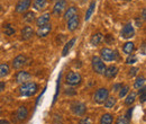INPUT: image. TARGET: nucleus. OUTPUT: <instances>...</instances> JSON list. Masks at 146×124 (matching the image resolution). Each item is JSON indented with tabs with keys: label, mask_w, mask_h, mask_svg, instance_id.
Wrapping results in <instances>:
<instances>
[{
	"label": "nucleus",
	"mask_w": 146,
	"mask_h": 124,
	"mask_svg": "<svg viewBox=\"0 0 146 124\" xmlns=\"http://www.w3.org/2000/svg\"><path fill=\"white\" fill-rule=\"evenodd\" d=\"M39 89L38 84L35 81H27L20 85L19 87V95L24 97H32L36 94Z\"/></svg>",
	"instance_id": "obj_1"
},
{
	"label": "nucleus",
	"mask_w": 146,
	"mask_h": 124,
	"mask_svg": "<svg viewBox=\"0 0 146 124\" xmlns=\"http://www.w3.org/2000/svg\"><path fill=\"white\" fill-rule=\"evenodd\" d=\"M91 66H92L93 71H94L97 74H104V72L106 70L105 61H102L100 56H93V58H92Z\"/></svg>",
	"instance_id": "obj_2"
},
{
	"label": "nucleus",
	"mask_w": 146,
	"mask_h": 124,
	"mask_svg": "<svg viewBox=\"0 0 146 124\" xmlns=\"http://www.w3.org/2000/svg\"><path fill=\"white\" fill-rule=\"evenodd\" d=\"M81 81H82V77L79 72L71 71V72L66 73V76H65V82L69 86H78L81 84Z\"/></svg>",
	"instance_id": "obj_3"
},
{
	"label": "nucleus",
	"mask_w": 146,
	"mask_h": 124,
	"mask_svg": "<svg viewBox=\"0 0 146 124\" xmlns=\"http://www.w3.org/2000/svg\"><path fill=\"white\" fill-rule=\"evenodd\" d=\"M108 96H109V90L107 88H105V87H102V88H99L94 92L93 101L96 103H98V104H104L105 101L108 98Z\"/></svg>",
	"instance_id": "obj_4"
},
{
	"label": "nucleus",
	"mask_w": 146,
	"mask_h": 124,
	"mask_svg": "<svg viewBox=\"0 0 146 124\" xmlns=\"http://www.w3.org/2000/svg\"><path fill=\"white\" fill-rule=\"evenodd\" d=\"M71 111L73 112L74 115L82 116L87 112V105L84 103H82V102H74V103L71 104Z\"/></svg>",
	"instance_id": "obj_5"
},
{
	"label": "nucleus",
	"mask_w": 146,
	"mask_h": 124,
	"mask_svg": "<svg viewBox=\"0 0 146 124\" xmlns=\"http://www.w3.org/2000/svg\"><path fill=\"white\" fill-rule=\"evenodd\" d=\"M100 56H101V60H102V61L110 62V61H113V60H115V58H116V52L112 51L109 48H104V49H101V51H100Z\"/></svg>",
	"instance_id": "obj_6"
},
{
	"label": "nucleus",
	"mask_w": 146,
	"mask_h": 124,
	"mask_svg": "<svg viewBox=\"0 0 146 124\" xmlns=\"http://www.w3.org/2000/svg\"><path fill=\"white\" fill-rule=\"evenodd\" d=\"M26 61H27V58L24 54H19V55H17L13 60V68L16 69V70H18V69L23 68L26 64Z\"/></svg>",
	"instance_id": "obj_7"
},
{
	"label": "nucleus",
	"mask_w": 146,
	"mask_h": 124,
	"mask_svg": "<svg viewBox=\"0 0 146 124\" xmlns=\"http://www.w3.org/2000/svg\"><path fill=\"white\" fill-rule=\"evenodd\" d=\"M32 78V76H31V73L29 72H27V71H18L17 73H16V76H15V80H16V82H18V84H24V82H27L29 79Z\"/></svg>",
	"instance_id": "obj_8"
},
{
	"label": "nucleus",
	"mask_w": 146,
	"mask_h": 124,
	"mask_svg": "<svg viewBox=\"0 0 146 124\" xmlns=\"http://www.w3.org/2000/svg\"><path fill=\"white\" fill-rule=\"evenodd\" d=\"M66 8V0H57L53 8V14L56 16H60Z\"/></svg>",
	"instance_id": "obj_9"
},
{
	"label": "nucleus",
	"mask_w": 146,
	"mask_h": 124,
	"mask_svg": "<svg viewBox=\"0 0 146 124\" xmlns=\"http://www.w3.org/2000/svg\"><path fill=\"white\" fill-rule=\"evenodd\" d=\"M28 116V108L26 106H19L16 111V119L19 122H24Z\"/></svg>",
	"instance_id": "obj_10"
},
{
	"label": "nucleus",
	"mask_w": 146,
	"mask_h": 124,
	"mask_svg": "<svg viewBox=\"0 0 146 124\" xmlns=\"http://www.w3.org/2000/svg\"><path fill=\"white\" fill-rule=\"evenodd\" d=\"M31 3H32L31 0H19L16 5V13L21 14V13L26 11L31 7Z\"/></svg>",
	"instance_id": "obj_11"
},
{
	"label": "nucleus",
	"mask_w": 146,
	"mask_h": 124,
	"mask_svg": "<svg viewBox=\"0 0 146 124\" xmlns=\"http://www.w3.org/2000/svg\"><path fill=\"white\" fill-rule=\"evenodd\" d=\"M134 35H135V29H134L131 24H127V25H125L123 27V29H121V37H124V38H131Z\"/></svg>",
	"instance_id": "obj_12"
},
{
	"label": "nucleus",
	"mask_w": 146,
	"mask_h": 124,
	"mask_svg": "<svg viewBox=\"0 0 146 124\" xmlns=\"http://www.w3.org/2000/svg\"><path fill=\"white\" fill-rule=\"evenodd\" d=\"M66 21H68L66 26H68L69 32H74V31L79 27V24H80V19H79V16H78V15H75L74 17L70 18V19L66 20Z\"/></svg>",
	"instance_id": "obj_13"
},
{
	"label": "nucleus",
	"mask_w": 146,
	"mask_h": 124,
	"mask_svg": "<svg viewBox=\"0 0 146 124\" xmlns=\"http://www.w3.org/2000/svg\"><path fill=\"white\" fill-rule=\"evenodd\" d=\"M118 73V68L116 66H109V67H106V70L104 72V76L107 78V79H113Z\"/></svg>",
	"instance_id": "obj_14"
},
{
	"label": "nucleus",
	"mask_w": 146,
	"mask_h": 124,
	"mask_svg": "<svg viewBox=\"0 0 146 124\" xmlns=\"http://www.w3.org/2000/svg\"><path fill=\"white\" fill-rule=\"evenodd\" d=\"M21 40L24 41H28L31 40L33 35H34V29L31 27V26H25L23 29H21Z\"/></svg>",
	"instance_id": "obj_15"
},
{
	"label": "nucleus",
	"mask_w": 146,
	"mask_h": 124,
	"mask_svg": "<svg viewBox=\"0 0 146 124\" xmlns=\"http://www.w3.org/2000/svg\"><path fill=\"white\" fill-rule=\"evenodd\" d=\"M51 31H52V25L48 23V24H46V25H44V26L38 27L37 35L39 36V37H46V36L51 33Z\"/></svg>",
	"instance_id": "obj_16"
},
{
	"label": "nucleus",
	"mask_w": 146,
	"mask_h": 124,
	"mask_svg": "<svg viewBox=\"0 0 146 124\" xmlns=\"http://www.w3.org/2000/svg\"><path fill=\"white\" fill-rule=\"evenodd\" d=\"M50 19H51V14H50V13L43 14V15H40V16L36 19V25L38 27L44 26V25H46V24L50 23Z\"/></svg>",
	"instance_id": "obj_17"
},
{
	"label": "nucleus",
	"mask_w": 146,
	"mask_h": 124,
	"mask_svg": "<svg viewBox=\"0 0 146 124\" xmlns=\"http://www.w3.org/2000/svg\"><path fill=\"white\" fill-rule=\"evenodd\" d=\"M102 41H104V35H102L101 33H94V34L91 36V38H90V43H91L93 46L99 45Z\"/></svg>",
	"instance_id": "obj_18"
},
{
	"label": "nucleus",
	"mask_w": 146,
	"mask_h": 124,
	"mask_svg": "<svg viewBox=\"0 0 146 124\" xmlns=\"http://www.w3.org/2000/svg\"><path fill=\"white\" fill-rule=\"evenodd\" d=\"M75 15H78V10H76V8H75V7H70V8H68V9L65 10L63 18H64L65 20H69L70 18L74 17Z\"/></svg>",
	"instance_id": "obj_19"
},
{
	"label": "nucleus",
	"mask_w": 146,
	"mask_h": 124,
	"mask_svg": "<svg viewBox=\"0 0 146 124\" xmlns=\"http://www.w3.org/2000/svg\"><path fill=\"white\" fill-rule=\"evenodd\" d=\"M134 49H135L134 43H133V42H127V43H125L124 46H123V52L125 54H127V55H130V54L133 53Z\"/></svg>",
	"instance_id": "obj_20"
},
{
	"label": "nucleus",
	"mask_w": 146,
	"mask_h": 124,
	"mask_svg": "<svg viewBox=\"0 0 146 124\" xmlns=\"http://www.w3.org/2000/svg\"><path fill=\"white\" fill-rule=\"evenodd\" d=\"M75 41H76V38L75 37H73L72 40H70L66 44H65V46H64V49H63V51H62V55L63 56H65V55H68L69 53V51L72 49V46L74 45V43H75Z\"/></svg>",
	"instance_id": "obj_21"
},
{
	"label": "nucleus",
	"mask_w": 146,
	"mask_h": 124,
	"mask_svg": "<svg viewBox=\"0 0 146 124\" xmlns=\"http://www.w3.org/2000/svg\"><path fill=\"white\" fill-rule=\"evenodd\" d=\"M112 122H113V116L110 113L104 114L100 119V124H112Z\"/></svg>",
	"instance_id": "obj_22"
},
{
	"label": "nucleus",
	"mask_w": 146,
	"mask_h": 124,
	"mask_svg": "<svg viewBox=\"0 0 146 124\" xmlns=\"http://www.w3.org/2000/svg\"><path fill=\"white\" fill-rule=\"evenodd\" d=\"M46 5H47V0H35L33 7L35 8V10H42L46 7Z\"/></svg>",
	"instance_id": "obj_23"
},
{
	"label": "nucleus",
	"mask_w": 146,
	"mask_h": 124,
	"mask_svg": "<svg viewBox=\"0 0 146 124\" xmlns=\"http://www.w3.org/2000/svg\"><path fill=\"white\" fill-rule=\"evenodd\" d=\"M9 72H10V67H9V64H7V63L0 64V78H3V77H6V76H8Z\"/></svg>",
	"instance_id": "obj_24"
},
{
	"label": "nucleus",
	"mask_w": 146,
	"mask_h": 124,
	"mask_svg": "<svg viewBox=\"0 0 146 124\" xmlns=\"http://www.w3.org/2000/svg\"><path fill=\"white\" fill-rule=\"evenodd\" d=\"M126 96H127V97H126V99H125V104H126V105H131V104H134V102L136 101L137 94H136V91H131V92H129Z\"/></svg>",
	"instance_id": "obj_25"
},
{
	"label": "nucleus",
	"mask_w": 146,
	"mask_h": 124,
	"mask_svg": "<svg viewBox=\"0 0 146 124\" xmlns=\"http://www.w3.org/2000/svg\"><path fill=\"white\" fill-rule=\"evenodd\" d=\"M116 103H117V99H116V97H113V96H108V98L105 101V107L106 108H112V107L116 105Z\"/></svg>",
	"instance_id": "obj_26"
},
{
	"label": "nucleus",
	"mask_w": 146,
	"mask_h": 124,
	"mask_svg": "<svg viewBox=\"0 0 146 124\" xmlns=\"http://www.w3.org/2000/svg\"><path fill=\"white\" fill-rule=\"evenodd\" d=\"M34 19H35V13L34 11H27L23 16V20L26 21V23H33Z\"/></svg>",
	"instance_id": "obj_27"
},
{
	"label": "nucleus",
	"mask_w": 146,
	"mask_h": 124,
	"mask_svg": "<svg viewBox=\"0 0 146 124\" xmlns=\"http://www.w3.org/2000/svg\"><path fill=\"white\" fill-rule=\"evenodd\" d=\"M15 28L13 27V25H10V24H7L5 27H3V33H5V35L7 36H11L15 34Z\"/></svg>",
	"instance_id": "obj_28"
},
{
	"label": "nucleus",
	"mask_w": 146,
	"mask_h": 124,
	"mask_svg": "<svg viewBox=\"0 0 146 124\" xmlns=\"http://www.w3.org/2000/svg\"><path fill=\"white\" fill-rule=\"evenodd\" d=\"M94 8H96V1H92L91 3H90V6H89V8H88V10H87V13H86V17H84L86 20H89L90 19L91 15L93 14V11H94Z\"/></svg>",
	"instance_id": "obj_29"
},
{
	"label": "nucleus",
	"mask_w": 146,
	"mask_h": 124,
	"mask_svg": "<svg viewBox=\"0 0 146 124\" xmlns=\"http://www.w3.org/2000/svg\"><path fill=\"white\" fill-rule=\"evenodd\" d=\"M144 85H145V78H144V77H138V78L135 80L134 87L136 89H141L142 87H144Z\"/></svg>",
	"instance_id": "obj_30"
},
{
	"label": "nucleus",
	"mask_w": 146,
	"mask_h": 124,
	"mask_svg": "<svg viewBox=\"0 0 146 124\" xmlns=\"http://www.w3.org/2000/svg\"><path fill=\"white\" fill-rule=\"evenodd\" d=\"M128 92H129V86H127V85L121 86V88L119 89V98L126 97V95H127Z\"/></svg>",
	"instance_id": "obj_31"
},
{
	"label": "nucleus",
	"mask_w": 146,
	"mask_h": 124,
	"mask_svg": "<svg viewBox=\"0 0 146 124\" xmlns=\"http://www.w3.org/2000/svg\"><path fill=\"white\" fill-rule=\"evenodd\" d=\"M129 121H130V120H128L125 115H120V116L117 117L115 124H129Z\"/></svg>",
	"instance_id": "obj_32"
},
{
	"label": "nucleus",
	"mask_w": 146,
	"mask_h": 124,
	"mask_svg": "<svg viewBox=\"0 0 146 124\" xmlns=\"http://www.w3.org/2000/svg\"><path fill=\"white\" fill-rule=\"evenodd\" d=\"M139 101L141 103H145L146 101V88L145 87H142L139 89Z\"/></svg>",
	"instance_id": "obj_33"
},
{
	"label": "nucleus",
	"mask_w": 146,
	"mask_h": 124,
	"mask_svg": "<svg viewBox=\"0 0 146 124\" xmlns=\"http://www.w3.org/2000/svg\"><path fill=\"white\" fill-rule=\"evenodd\" d=\"M135 62H137V56L136 55H128V58L126 59V63L127 64H134Z\"/></svg>",
	"instance_id": "obj_34"
},
{
	"label": "nucleus",
	"mask_w": 146,
	"mask_h": 124,
	"mask_svg": "<svg viewBox=\"0 0 146 124\" xmlns=\"http://www.w3.org/2000/svg\"><path fill=\"white\" fill-rule=\"evenodd\" d=\"M79 124H93V121H92L91 117H83L79 121Z\"/></svg>",
	"instance_id": "obj_35"
},
{
	"label": "nucleus",
	"mask_w": 146,
	"mask_h": 124,
	"mask_svg": "<svg viewBox=\"0 0 146 124\" xmlns=\"http://www.w3.org/2000/svg\"><path fill=\"white\" fill-rule=\"evenodd\" d=\"M128 73H129V76H130V77H135V76L138 73V68L133 67V68L129 70V72H128Z\"/></svg>",
	"instance_id": "obj_36"
},
{
	"label": "nucleus",
	"mask_w": 146,
	"mask_h": 124,
	"mask_svg": "<svg viewBox=\"0 0 146 124\" xmlns=\"http://www.w3.org/2000/svg\"><path fill=\"white\" fill-rule=\"evenodd\" d=\"M121 86H123V84H115V85L112 86V91H113V92L119 91V89L121 88Z\"/></svg>",
	"instance_id": "obj_37"
},
{
	"label": "nucleus",
	"mask_w": 146,
	"mask_h": 124,
	"mask_svg": "<svg viewBox=\"0 0 146 124\" xmlns=\"http://www.w3.org/2000/svg\"><path fill=\"white\" fill-rule=\"evenodd\" d=\"M105 41H106L108 44H110V43H113V41H115V40H113V37L110 35V34H108V35L105 37Z\"/></svg>",
	"instance_id": "obj_38"
},
{
	"label": "nucleus",
	"mask_w": 146,
	"mask_h": 124,
	"mask_svg": "<svg viewBox=\"0 0 146 124\" xmlns=\"http://www.w3.org/2000/svg\"><path fill=\"white\" fill-rule=\"evenodd\" d=\"M72 89L73 88H68L65 91H64V94H65V95H75L76 91H75V90H73L72 91Z\"/></svg>",
	"instance_id": "obj_39"
},
{
	"label": "nucleus",
	"mask_w": 146,
	"mask_h": 124,
	"mask_svg": "<svg viewBox=\"0 0 146 124\" xmlns=\"http://www.w3.org/2000/svg\"><path fill=\"white\" fill-rule=\"evenodd\" d=\"M131 113H133V109H131V108H129V109L127 111V114L125 115L128 120H130V119H131Z\"/></svg>",
	"instance_id": "obj_40"
},
{
	"label": "nucleus",
	"mask_w": 146,
	"mask_h": 124,
	"mask_svg": "<svg viewBox=\"0 0 146 124\" xmlns=\"http://www.w3.org/2000/svg\"><path fill=\"white\" fill-rule=\"evenodd\" d=\"M5 88H6V84L3 81H0V94L5 90Z\"/></svg>",
	"instance_id": "obj_41"
},
{
	"label": "nucleus",
	"mask_w": 146,
	"mask_h": 124,
	"mask_svg": "<svg viewBox=\"0 0 146 124\" xmlns=\"http://www.w3.org/2000/svg\"><path fill=\"white\" fill-rule=\"evenodd\" d=\"M135 23H136V26H137V27H141V26H142V20H141L139 18H137V19L135 20Z\"/></svg>",
	"instance_id": "obj_42"
},
{
	"label": "nucleus",
	"mask_w": 146,
	"mask_h": 124,
	"mask_svg": "<svg viewBox=\"0 0 146 124\" xmlns=\"http://www.w3.org/2000/svg\"><path fill=\"white\" fill-rule=\"evenodd\" d=\"M142 19H143V20H145L146 19V9L145 8H144L143 11H142Z\"/></svg>",
	"instance_id": "obj_43"
},
{
	"label": "nucleus",
	"mask_w": 146,
	"mask_h": 124,
	"mask_svg": "<svg viewBox=\"0 0 146 124\" xmlns=\"http://www.w3.org/2000/svg\"><path fill=\"white\" fill-rule=\"evenodd\" d=\"M0 124H10L7 120H0Z\"/></svg>",
	"instance_id": "obj_44"
},
{
	"label": "nucleus",
	"mask_w": 146,
	"mask_h": 124,
	"mask_svg": "<svg viewBox=\"0 0 146 124\" xmlns=\"http://www.w3.org/2000/svg\"><path fill=\"white\" fill-rule=\"evenodd\" d=\"M0 114H1V109H0Z\"/></svg>",
	"instance_id": "obj_45"
}]
</instances>
